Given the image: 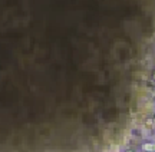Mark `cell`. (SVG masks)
Instances as JSON below:
<instances>
[{
  "label": "cell",
  "mask_w": 155,
  "mask_h": 152,
  "mask_svg": "<svg viewBox=\"0 0 155 152\" xmlns=\"http://www.w3.org/2000/svg\"><path fill=\"white\" fill-rule=\"evenodd\" d=\"M154 148L155 146L154 145H151V144H145V145H144V149H145V151H152Z\"/></svg>",
  "instance_id": "6da1fadb"
}]
</instances>
